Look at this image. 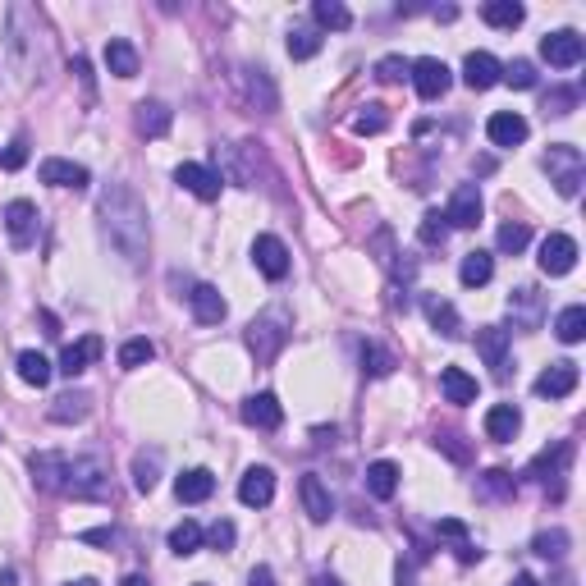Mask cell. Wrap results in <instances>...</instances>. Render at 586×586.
Here are the masks:
<instances>
[{
	"instance_id": "ab89813d",
	"label": "cell",
	"mask_w": 586,
	"mask_h": 586,
	"mask_svg": "<svg viewBox=\"0 0 586 586\" xmlns=\"http://www.w3.org/2000/svg\"><path fill=\"white\" fill-rule=\"evenodd\" d=\"M202 541H207V532H202L197 522H179V527L170 532V550H174V554H184V559L202 550Z\"/></svg>"
},
{
	"instance_id": "5b68a950",
	"label": "cell",
	"mask_w": 586,
	"mask_h": 586,
	"mask_svg": "<svg viewBox=\"0 0 586 586\" xmlns=\"http://www.w3.org/2000/svg\"><path fill=\"white\" fill-rule=\"evenodd\" d=\"M568 458H573V445H568V440H559V445H550L545 454L532 458L527 477H532L536 486H545L554 500H559V495H564V467H568Z\"/></svg>"
},
{
	"instance_id": "816d5d0a",
	"label": "cell",
	"mask_w": 586,
	"mask_h": 586,
	"mask_svg": "<svg viewBox=\"0 0 586 586\" xmlns=\"http://www.w3.org/2000/svg\"><path fill=\"white\" fill-rule=\"evenodd\" d=\"M577 106V92L573 87H554L550 97H545V115H568Z\"/></svg>"
},
{
	"instance_id": "681fc988",
	"label": "cell",
	"mask_w": 586,
	"mask_h": 586,
	"mask_svg": "<svg viewBox=\"0 0 586 586\" xmlns=\"http://www.w3.org/2000/svg\"><path fill=\"white\" fill-rule=\"evenodd\" d=\"M408 74H413V65H408L403 55H385V60L376 65V78H380V83H403Z\"/></svg>"
},
{
	"instance_id": "7dc6e473",
	"label": "cell",
	"mask_w": 586,
	"mask_h": 586,
	"mask_svg": "<svg viewBox=\"0 0 586 586\" xmlns=\"http://www.w3.org/2000/svg\"><path fill=\"white\" fill-rule=\"evenodd\" d=\"M532 550L541 554V559H564V554H568V532H564V527H554V532H541Z\"/></svg>"
},
{
	"instance_id": "91938a15",
	"label": "cell",
	"mask_w": 586,
	"mask_h": 586,
	"mask_svg": "<svg viewBox=\"0 0 586 586\" xmlns=\"http://www.w3.org/2000/svg\"><path fill=\"white\" fill-rule=\"evenodd\" d=\"M472 170H477V174H490V170H495V161H490V156H481V161H472Z\"/></svg>"
},
{
	"instance_id": "9a60e30c",
	"label": "cell",
	"mask_w": 586,
	"mask_h": 586,
	"mask_svg": "<svg viewBox=\"0 0 586 586\" xmlns=\"http://www.w3.org/2000/svg\"><path fill=\"white\" fill-rule=\"evenodd\" d=\"M174 184L188 188V193L202 197V202H216V197H220V174L207 170V165H197V161L179 165V170H174Z\"/></svg>"
},
{
	"instance_id": "4316f807",
	"label": "cell",
	"mask_w": 586,
	"mask_h": 586,
	"mask_svg": "<svg viewBox=\"0 0 586 586\" xmlns=\"http://www.w3.org/2000/svg\"><path fill=\"white\" fill-rule=\"evenodd\" d=\"M522 431V413L513 408V403H495L486 413V435L490 440H500V445H509V440H518Z\"/></svg>"
},
{
	"instance_id": "f907efd6",
	"label": "cell",
	"mask_w": 586,
	"mask_h": 586,
	"mask_svg": "<svg viewBox=\"0 0 586 586\" xmlns=\"http://www.w3.org/2000/svg\"><path fill=\"white\" fill-rule=\"evenodd\" d=\"M385 106H367L358 115V120H353V133H362V138H367V133H385Z\"/></svg>"
},
{
	"instance_id": "7bdbcfd3",
	"label": "cell",
	"mask_w": 586,
	"mask_h": 586,
	"mask_svg": "<svg viewBox=\"0 0 586 586\" xmlns=\"http://www.w3.org/2000/svg\"><path fill=\"white\" fill-rule=\"evenodd\" d=\"M500 252H509V257H518L522 248H527V243H532V229L522 225V220H509V225H500Z\"/></svg>"
},
{
	"instance_id": "ac0fdd59",
	"label": "cell",
	"mask_w": 586,
	"mask_h": 586,
	"mask_svg": "<svg viewBox=\"0 0 586 586\" xmlns=\"http://www.w3.org/2000/svg\"><path fill=\"white\" fill-rule=\"evenodd\" d=\"M298 495H303V509L312 522H330V513H335V495H330V486L316 472H307L303 481H298Z\"/></svg>"
},
{
	"instance_id": "e575fe53",
	"label": "cell",
	"mask_w": 586,
	"mask_h": 586,
	"mask_svg": "<svg viewBox=\"0 0 586 586\" xmlns=\"http://www.w3.org/2000/svg\"><path fill=\"white\" fill-rule=\"evenodd\" d=\"M435 536H445V541H454V554L463 559V564H472V559H481V550L472 545V536H467V527L458 518H440V527H435Z\"/></svg>"
},
{
	"instance_id": "e0dca14e",
	"label": "cell",
	"mask_w": 586,
	"mask_h": 586,
	"mask_svg": "<svg viewBox=\"0 0 586 586\" xmlns=\"http://www.w3.org/2000/svg\"><path fill=\"white\" fill-rule=\"evenodd\" d=\"M486 138L495 147H522L527 142V120H522L518 110H495L486 120Z\"/></svg>"
},
{
	"instance_id": "3957f363",
	"label": "cell",
	"mask_w": 586,
	"mask_h": 586,
	"mask_svg": "<svg viewBox=\"0 0 586 586\" xmlns=\"http://www.w3.org/2000/svg\"><path fill=\"white\" fill-rule=\"evenodd\" d=\"M289 344V312L284 307H271V312H261L257 321L248 326V348H252V358L266 367V362L280 358V348Z\"/></svg>"
},
{
	"instance_id": "74e56055",
	"label": "cell",
	"mask_w": 586,
	"mask_h": 586,
	"mask_svg": "<svg viewBox=\"0 0 586 586\" xmlns=\"http://www.w3.org/2000/svg\"><path fill=\"white\" fill-rule=\"evenodd\" d=\"M312 19L321 23V28H330V33H344L348 23H353V14H348L339 0H316V5H312Z\"/></svg>"
},
{
	"instance_id": "d590c367",
	"label": "cell",
	"mask_w": 586,
	"mask_h": 586,
	"mask_svg": "<svg viewBox=\"0 0 586 586\" xmlns=\"http://www.w3.org/2000/svg\"><path fill=\"white\" fill-rule=\"evenodd\" d=\"M367 490L376 495V500H394V490H399V467L385 463V458L371 463L367 467Z\"/></svg>"
},
{
	"instance_id": "c3c4849f",
	"label": "cell",
	"mask_w": 586,
	"mask_h": 586,
	"mask_svg": "<svg viewBox=\"0 0 586 586\" xmlns=\"http://www.w3.org/2000/svg\"><path fill=\"white\" fill-rule=\"evenodd\" d=\"M390 367H394V358L385 348L362 344V371H367V376H390Z\"/></svg>"
},
{
	"instance_id": "b9f144b4",
	"label": "cell",
	"mask_w": 586,
	"mask_h": 586,
	"mask_svg": "<svg viewBox=\"0 0 586 586\" xmlns=\"http://www.w3.org/2000/svg\"><path fill=\"white\" fill-rule=\"evenodd\" d=\"M156 358V344H152V339H129V344H124L120 348V367L124 371H138V367H147V362H152Z\"/></svg>"
},
{
	"instance_id": "1f68e13d",
	"label": "cell",
	"mask_w": 586,
	"mask_h": 586,
	"mask_svg": "<svg viewBox=\"0 0 586 586\" xmlns=\"http://www.w3.org/2000/svg\"><path fill=\"white\" fill-rule=\"evenodd\" d=\"M490 275H495V257L490 252H467L463 266H458V280L467 284V289H481V284H490Z\"/></svg>"
},
{
	"instance_id": "cb8c5ba5",
	"label": "cell",
	"mask_w": 586,
	"mask_h": 586,
	"mask_svg": "<svg viewBox=\"0 0 586 586\" xmlns=\"http://www.w3.org/2000/svg\"><path fill=\"white\" fill-rule=\"evenodd\" d=\"M422 312H426V321H431V326L440 330L445 339L463 335V321H458V312H454V303H449V298H440V293H426V298H422Z\"/></svg>"
},
{
	"instance_id": "d6986e66",
	"label": "cell",
	"mask_w": 586,
	"mask_h": 586,
	"mask_svg": "<svg viewBox=\"0 0 586 586\" xmlns=\"http://www.w3.org/2000/svg\"><path fill=\"white\" fill-rule=\"evenodd\" d=\"M239 500L248 504V509H266V504L275 500V472L271 467H248V472H243Z\"/></svg>"
},
{
	"instance_id": "60d3db41",
	"label": "cell",
	"mask_w": 586,
	"mask_h": 586,
	"mask_svg": "<svg viewBox=\"0 0 586 586\" xmlns=\"http://www.w3.org/2000/svg\"><path fill=\"white\" fill-rule=\"evenodd\" d=\"M316 51H321V33H316V28H303V23L289 28V55L293 60H312Z\"/></svg>"
},
{
	"instance_id": "f35d334b",
	"label": "cell",
	"mask_w": 586,
	"mask_h": 586,
	"mask_svg": "<svg viewBox=\"0 0 586 586\" xmlns=\"http://www.w3.org/2000/svg\"><path fill=\"white\" fill-rule=\"evenodd\" d=\"M19 380H23V385H37V390H42L46 380H51V362H46L42 353H33V348H28V353H19Z\"/></svg>"
},
{
	"instance_id": "83f0119b",
	"label": "cell",
	"mask_w": 586,
	"mask_h": 586,
	"mask_svg": "<svg viewBox=\"0 0 586 586\" xmlns=\"http://www.w3.org/2000/svg\"><path fill=\"white\" fill-rule=\"evenodd\" d=\"M42 184H51V188H87V170L78 161H60V156H51V161H42Z\"/></svg>"
},
{
	"instance_id": "7c38bea8",
	"label": "cell",
	"mask_w": 586,
	"mask_h": 586,
	"mask_svg": "<svg viewBox=\"0 0 586 586\" xmlns=\"http://www.w3.org/2000/svg\"><path fill=\"white\" fill-rule=\"evenodd\" d=\"M5 229H10L14 248H33L37 243V207L28 197H14L10 207H5Z\"/></svg>"
},
{
	"instance_id": "44dd1931",
	"label": "cell",
	"mask_w": 586,
	"mask_h": 586,
	"mask_svg": "<svg viewBox=\"0 0 586 586\" xmlns=\"http://www.w3.org/2000/svg\"><path fill=\"white\" fill-rule=\"evenodd\" d=\"M188 307H193V316L202 321V326H220L229 312V303L220 298L216 284H193V293H188Z\"/></svg>"
},
{
	"instance_id": "f1b7e54d",
	"label": "cell",
	"mask_w": 586,
	"mask_h": 586,
	"mask_svg": "<svg viewBox=\"0 0 586 586\" xmlns=\"http://www.w3.org/2000/svg\"><path fill=\"white\" fill-rule=\"evenodd\" d=\"M170 124H174V115L165 101H138V133L142 138H165Z\"/></svg>"
},
{
	"instance_id": "8fae6325",
	"label": "cell",
	"mask_w": 586,
	"mask_h": 586,
	"mask_svg": "<svg viewBox=\"0 0 586 586\" xmlns=\"http://www.w3.org/2000/svg\"><path fill=\"white\" fill-rule=\"evenodd\" d=\"M445 220H449V229H477L481 225V188L477 184H458L454 197H449Z\"/></svg>"
},
{
	"instance_id": "6125c7cd",
	"label": "cell",
	"mask_w": 586,
	"mask_h": 586,
	"mask_svg": "<svg viewBox=\"0 0 586 586\" xmlns=\"http://www.w3.org/2000/svg\"><path fill=\"white\" fill-rule=\"evenodd\" d=\"M0 586H19V577H14V568H0Z\"/></svg>"
},
{
	"instance_id": "ee69618b",
	"label": "cell",
	"mask_w": 586,
	"mask_h": 586,
	"mask_svg": "<svg viewBox=\"0 0 586 586\" xmlns=\"http://www.w3.org/2000/svg\"><path fill=\"white\" fill-rule=\"evenodd\" d=\"M500 78L509 87H518V92H532L536 87V65L532 60H513V65H500Z\"/></svg>"
},
{
	"instance_id": "5bb4252c",
	"label": "cell",
	"mask_w": 586,
	"mask_h": 586,
	"mask_svg": "<svg viewBox=\"0 0 586 586\" xmlns=\"http://www.w3.org/2000/svg\"><path fill=\"white\" fill-rule=\"evenodd\" d=\"M577 380H582L577 362H550V367L536 376V394H541V399H568V394L577 390Z\"/></svg>"
},
{
	"instance_id": "836d02e7",
	"label": "cell",
	"mask_w": 586,
	"mask_h": 586,
	"mask_svg": "<svg viewBox=\"0 0 586 586\" xmlns=\"http://www.w3.org/2000/svg\"><path fill=\"white\" fill-rule=\"evenodd\" d=\"M106 69L115 78H133V74H138V51H133V42H124V37L106 42Z\"/></svg>"
},
{
	"instance_id": "ba28073f",
	"label": "cell",
	"mask_w": 586,
	"mask_h": 586,
	"mask_svg": "<svg viewBox=\"0 0 586 586\" xmlns=\"http://www.w3.org/2000/svg\"><path fill=\"white\" fill-rule=\"evenodd\" d=\"M477 353L486 358V367H490V376L495 380H509L513 376V358H509V330H500V326H486V330H477Z\"/></svg>"
},
{
	"instance_id": "f546056e",
	"label": "cell",
	"mask_w": 586,
	"mask_h": 586,
	"mask_svg": "<svg viewBox=\"0 0 586 586\" xmlns=\"http://www.w3.org/2000/svg\"><path fill=\"white\" fill-rule=\"evenodd\" d=\"M440 394L449 403H472L477 399V376H467L463 367H445L440 371Z\"/></svg>"
},
{
	"instance_id": "f5cc1de1",
	"label": "cell",
	"mask_w": 586,
	"mask_h": 586,
	"mask_svg": "<svg viewBox=\"0 0 586 586\" xmlns=\"http://www.w3.org/2000/svg\"><path fill=\"white\" fill-rule=\"evenodd\" d=\"M0 165H5V170H23V165H28V138H14L10 147H5V156H0Z\"/></svg>"
},
{
	"instance_id": "6da1fadb",
	"label": "cell",
	"mask_w": 586,
	"mask_h": 586,
	"mask_svg": "<svg viewBox=\"0 0 586 586\" xmlns=\"http://www.w3.org/2000/svg\"><path fill=\"white\" fill-rule=\"evenodd\" d=\"M33 481L51 495H65V500H110V467L97 454H33Z\"/></svg>"
},
{
	"instance_id": "e7e4bbea",
	"label": "cell",
	"mask_w": 586,
	"mask_h": 586,
	"mask_svg": "<svg viewBox=\"0 0 586 586\" xmlns=\"http://www.w3.org/2000/svg\"><path fill=\"white\" fill-rule=\"evenodd\" d=\"M69 586H97V582H92V577H78V582H69Z\"/></svg>"
},
{
	"instance_id": "8d00e7d4",
	"label": "cell",
	"mask_w": 586,
	"mask_h": 586,
	"mask_svg": "<svg viewBox=\"0 0 586 586\" xmlns=\"http://www.w3.org/2000/svg\"><path fill=\"white\" fill-rule=\"evenodd\" d=\"M554 335L564 339V344H582V339H586V307L582 303L564 307V312H559V321H554Z\"/></svg>"
},
{
	"instance_id": "603a6c76",
	"label": "cell",
	"mask_w": 586,
	"mask_h": 586,
	"mask_svg": "<svg viewBox=\"0 0 586 586\" xmlns=\"http://www.w3.org/2000/svg\"><path fill=\"white\" fill-rule=\"evenodd\" d=\"M101 348H106V344H101V335H87V339H78V344H69L65 353H60V371H65L69 380L83 376V371L101 358Z\"/></svg>"
},
{
	"instance_id": "52a82bcc",
	"label": "cell",
	"mask_w": 586,
	"mask_h": 586,
	"mask_svg": "<svg viewBox=\"0 0 586 586\" xmlns=\"http://www.w3.org/2000/svg\"><path fill=\"white\" fill-rule=\"evenodd\" d=\"M413 87L422 101H440L449 92V83H454V74H449L445 60H435V55H422V60H413Z\"/></svg>"
},
{
	"instance_id": "7a4b0ae2",
	"label": "cell",
	"mask_w": 586,
	"mask_h": 586,
	"mask_svg": "<svg viewBox=\"0 0 586 586\" xmlns=\"http://www.w3.org/2000/svg\"><path fill=\"white\" fill-rule=\"evenodd\" d=\"M101 229H106L110 248L120 252L129 266H138L147 257V243H152V234H147V207H142V197L129 184H110L101 193Z\"/></svg>"
},
{
	"instance_id": "7402d4cb",
	"label": "cell",
	"mask_w": 586,
	"mask_h": 586,
	"mask_svg": "<svg viewBox=\"0 0 586 586\" xmlns=\"http://www.w3.org/2000/svg\"><path fill=\"white\" fill-rule=\"evenodd\" d=\"M463 83L472 87V92H490V87L500 83V60L486 51H472L463 60Z\"/></svg>"
},
{
	"instance_id": "03108f58",
	"label": "cell",
	"mask_w": 586,
	"mask_h": 586,
	"mask_svg": "<svg viewBox=\"0 0 586 586\" xmlns=\"http://www.w3.org/2000/svg\"><path fill=\"white\" fill-rule=\"evenodd\" d=\"M197 586H207V582H197Z\"/></svg>"
},
{
	"instance_id": "11a10c76",
	"label": "cell",
	"mask_w": 586,
	"mask_h": 586,
	"mask_svg": "<svg viewBox=\"0 0 586 586\" xmlns=\"http://www.w3.org/2000/svg\"><path fill=\"white\" fill-rule=\"evenodd\" d=\"M435 445H445V449H449V454H454V458H458V463H467V449H463V445H458V435H454V431H449V435H440V440H435Z\"/></svg>"
},
{
	"instance_id": "30bf717a",
	"label": "cell",
	"mask_w": 586,
	"mask_h": 586,
	"mask_svg": "<svg viewBox=\"0 0 586 586\" xmlns=\"http://www.w3.org/2000/svg\"><path fill=\"white\" fill-rule=\"evenodd\" d=\"M541 55L550 60L554 69H573V65H582L586 46H582V37H577L573 28H559V33L541 37Z\"/></svg>"
},
{
	"instance_id": "2e32d148",
	"label": "cell",
	"mask_w": 586,
	"mask_h": 586,
	"mask_svg": "<svg viewBox=\"0 0 586 586\" xmlns=\"http://www.w3.org/2000/svg\"><path fill=\"white\" fill-rule=\"evenodd\" d=\"M243 422L257 426V431H280V422H284L280 399H275L271 390H261V394H252V399H243Z\"/></svg>"
},
{
	"instance_id": "d4e9b609",
	"label": "cell",
	"mask_w": 586,
	"mask_h": 586,
	"mask_svg": "<svg viewBox=\"0 0 586 586\" xmlns=\"http://www.w3.org/2000/svg\"><path fill=\"white\" fill-rule=\"evenodd\" d=\"M87 413H92V394H83V390L60 394V399H51V408H46V417H51V422H60V426L87 422Z\"/></svg>"
},
{
	"instance_id": "f6af8a7d",
	"label": "cell",
	"mask_w": 586,
	"mask_h": 586,
	"mask_svg": "<svg viewBox=\"0 0 586 586\" xmlns=\"http://www.w3.org/2000/svg\"><path fill=\"white\" fill-rule=\"evenodd\" d=\"M481 490H486V495H495V500H513V495H518V481H513L504 467H490L486 477H481Z\"/></svg>"
},
{
	"instance_id": "277c9868",
	"label": "cell",
	"mask_w": 586,
	"mask_h": 586,
	"mask_svg": "<svg viewBox=\"0 0 586 586\" xmlns=\"http://www.w3.org/2000/svg\"><path fill=\"white\" fill-rule=\"evenodd\" d=\"M545 170H550V184L559 197H577L582 193V179H586V156L577 152L573 142H554L545 152Z\"/></svg>"
},
{
	"instance_id": "94428289",
	"label": "cell",
	"mask_w": 586,
	"mask_h": 586,
	"mask_svg": "<svg viewBox=\"0 0 586 586\" xmlns=\"http://www.w3.org/2000/svg\"><path fill=\"white\" fill-rule=\"evenodd\" d=\"M509 586H541V582H536L532 573H518V577H513V582H509Z\"/></svg>"
},
{
	"instance_id": "8992f818",
	"label": "cell",
	"mask_w": 586,
	"mask_h": 586,
	"mask_svg": "<svg viewBox=\"0 0 586 586\" xmlns=\"http://www.w3.org/2000/svg\"><path fill=\"white\" fill-rule=\"evenodd\" d=\"M234 78H239L243 101H248L252 110H261V115H275V110H280V92H275V83H271V74H266V69L243 65Z\"/></svg>"
},
{
	"instance_id": "bcb514c9",
	"label": "cell",
	"mask_w": 586,
	"mask_h": 586,
	"mask_svg": "<svg viewBox=\"0 0 586 586\" xmlns=\"http://www.w3.org/2000/svg\"><path fill=\"white\" fill-rule=\"evenodd\" d=\"M417 234H422L426 248H445V239H449V220L440 216V211H426V216H422V229H417Z\"/></svg>"
},
{
	"instance_id": "9f6ffc18",
	"label": "cell",
	"mask_w": 586,
	"mask_h": 586,
	"mask_svg": "<svg viewBox=\"0 0 586 586\" xmlns=\"http://www.w3.org/2000/svg\"><path fill=\"white\" fill-rule=\"evenodd\" d=\"M248 586H275V573H271L266 564H257V568L248 573Z\"/></svg>"
},
{
	"instance_id": "be15d7a7",
	"label": "cell",
	"mask_w": 586,
	"mask_h": 586,
	"mask_svg": "<svg viewBox=\"0 0 586 586\" xmlns=\"http://www.w3.org/2000/svg\"><path fill=\"white\" fill-rule=\"evenodd\" d=\"M120 586H152V582H147V577H138V573H133V577H124Z\"/></svg>"
},
{
	"instance_id": "4dcf8cb0",
	"label": "cell",
	"mask_w": 586,
	"mask_h": 586,
	"mask_svg": "<svg viewBox=\"0 0 586 586\" xmlns=\"http://www.w3.org/2000/svg\"><path fill=\"white\" fill-rule=\"evenodd\" d=\"M156 481H161V449H138V454H133V486H138L142 495H152Z\"/></svg>"
},
{
	"instance_id": "db71d44e",
	"label": "cell",
	"mask_w": 586,
	"mask_h": 586,
	"mask_svg": "<svg viewBox=\"0 0 586 586\" xmlns=\"http://www.w3.org/2000/svg\"><path fill=\"white\" fill-rule=\"evenodd\" d=\"M207 541L216 545V550H229V545H234V522H216L207 532Z\"/></svg>"
},
{
	"instance_id": "4fadbf2b",
	"label": "cell",
	"mask_w": 586,
	"mask_h": 586,
	"mask_svg": "<svg viewBox=\"0 0 586 586\" xmlns=\"http://www.w3.org/2000/svg\"><path fill=\"white\" fill-rule=\"evenodd\" d=\"M252 266H257L266 280H284V275H289V248H284L275 234H261V239L252 243Z\"/></svg>"
},
{
	"instance_id": "6f0895ef",
	"label": "cell",
	"mask_w": 586,
	"mask_h": 586,
	"mask_svg": "<svg viewBox=\"0 0 586 586\" xmlns=\"http://www.w3.org/2000/svg\"><path fill=\"white\" fill-rule=\"evenodd\" d=\"M83 541L87 545H110L115 541V532H110V527H97V532H83Z\"/></svg>"
},
{
	"instance_id": "484cf974",
	"label": "cell",
	"mask_w": 586,
	"mask_h": 586,
	"mask_svg": "<svg viewBox=\"0 0 586 586\" xmlns=\"http://www.w3.org/2000/svg\"><path fill=\"white\" fill-rule=\"evenodd\" d=\"M211 490H216V477H211L207 467H188L184 477L174 481L179 504H202V500H211Z\"/></svg>"
},
{
	"instance_id": "ffe728a7",
	"label": "cell",
	"mask_w": 586,
	"mask_h": 586,
	"mask_svg": "<svg viewBox=\"0 0 586 586\" xmlns=\"http://www.w3.org/2000/svg\"><path fill=\"white\" fill-rule=\"evenodd\" d=\"M577 266V243L568 234H550L541 243V271L545 275H568Z\"/></svg>"
},
{
	"instance_id": "d6a6232c",
	"label": "cell",
	"mask_w": 586,
	"mask_h": 586,
	"mask_svg": "<svg viewBox=\"0 0 586 586\" xmlns=\"http://www.w3.org/2000/svg\"><path fill=\"white\" fill-rule=\"evenodd\" d=\"M481 19L490 23V28H518L522 19H527V10H522L518 0H486V5H481Z\"/></svg>"
},
{
	"instance_id": "9c48e42d",
	"label": "cell",
	"mask_w": 586,
	"mask_h": 586,
	"mask_svg": "<svg viewBox=\"0 0 586 586\" xmlns=\"http://www.w3.org/2000/svg\"><path fill=\"white\" fill-rule=\"evenodd\" d=\"M509 316H513V326L518 330H541V321H545V293H536L532 284H522V289H513L509 293Z\"/></svg>"
},
{
	"instance_id": "680465c9",
	"label": "cell",
	"mask_w": 586,
	"mask_h": 586,
	"mask_svg": "<svg viewBox=\"0 0 586 586\" xmlns=\"http://www.w3.org/2000/svg\"><path fill=\"white\" fill-rule=\"evenodd\" d=\"M312 586H344V582H339L335 573H316V577H312Z\"/></svg>"
}]
</instances>
